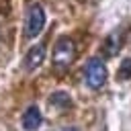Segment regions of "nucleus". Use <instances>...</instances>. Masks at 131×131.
<instances>
[{
  "label": "nucleus",
  "instance_id": "1",
  "mask_svg": "<svg viewBox=\"0 0 131 131\" xmlns=\"http://www.w3.org/2000/svg\"><path fill=\"white\" fill-rule=\"evenodd\" d=\"M74 57H76L74 41L70 37H59L55 41V47H53V66H55V70L57 72L68 70L74 63Z\"/></svg>",
  "mask_w": 131,
  "mask_h": 131
},
{
  "label": "nucleus",
  "instance_id": "4",
  "mask_svg": "<svg viewBox=\"0 0 131 131\" xmlns=\"http://www.w3.org/2000/svg\"><path fill=\"white\" fill-rule=\"evenodd\" d=\"M45 43H37V45H33L29 51H27V55H25V68L29 70V72H33V70H37L43 61H45Z\"/></svg>",
  "mask_w": 131,
  "mask_h": 131
},
{
  "label": "nucleus",
  "instance_id": "8",
  "mask_svg": "<svg viewBox=\"0 0 131 131\" xmlns=\"http://www.w3.org/2000/svg\"><path fill=\"white\" fill-rule=\"evenodd\" d=\"M61 131H78V129H72V127H70V129H61Z\"/></svg>",
  "mask_w": 131,
  "mask_h": 131
},
{
  "label": "nucleus",
  "instance_id": "7",
  "mask_svg": "<svg viewBox=\"0 0 131 131\" xmlns=\"http://www.w3.org/2000/svg\"><path fill=\"white\" fill-rule=\"evenodd\" d=\"M117 76H119V80H129V78H131V57L123 59V63L119 66Z\"/></svg>",
  "mask_w": 131,
  "mask_h": 131
},
{
  "label": "nucleus",
  "instance_id": "3",
  "mask_svg": "<svg viewBox=\"0 0 131 131\" xmlns=\"http://www.w3.org/2000/svg\"><path fill=\"white\" fill-rule=\"evenodd\" d=\"M45 27V10L39 2H33L27 10V18H25V37L33 39L37 37Z\"/></svg>",
  "mask_w": 131,
  "mask_h": 131
},
{
  "label": "nucleus",
  "instance_id": "5",
  "mask_svg": "<svg viewBox=\"0 0 131 131\" xmlns=\"http://www.w3.org/2000/svg\"><path fill=\"white\" fill-rule=\"evenodd\" d=\"M41 123H43L41 111H39L37 106H29V108L25 111V115H23V127H25L27 131H35V129L41 127Z\"/></svg>",
  "mask_w": 131,
  "mask_h": 131
},
{
  "label": "nucleus",
  "instance_id": "6",
  "mask_svg": "<svg viewBox=\"0 0 131 131\" xmlns=\"http://www.w3.org/2000/svg\"><path fill=\"white\" fill-rule=\"evenodd\" d=\"M121 45H123V31L121 29H117V31H113L108 37H106V41H104V55H117L119 53V49H121Z\"/></svg>",
  "mask_w": 131,
  "mask_h": 131
},
{
  "label": "nucleus",
  "instance_id": "2",
  "mask_svg": "<svg viewBox=\"0 0 131 131\" xmlns=\"http://www.w3.org/2000/svg\"><path fill=\"white\" fill-rule=\"evenodd\" d=\"M84 80L88 84V88L92 90H100L106 82V66L100 57H90L84 70Z\"/></svg>",
  "mask_w": 131,
  "mask_h": 131
}]
</instances>
